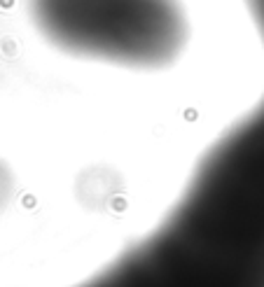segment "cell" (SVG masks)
I'll list each match as a JSON object with an SVG mask.
<instances>
[{
	"label": "cell",
	"instance_id": "1",
	"mask_svg": "<svg viewBox=\"0 0 264 287\" xmlns=\"http://www.w3.org/2000/svg\"><path fill=\"white\" fill-rule=\"evenodd\" d=\"M42 35L61 49L126 65L166 63L185 42L178 0H28Z\"/></svg>",
	"mask_w": 264,
	"mask_h": 287
}]
</instances>
